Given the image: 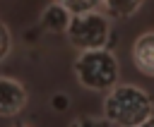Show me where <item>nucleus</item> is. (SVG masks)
<instances>
[{
	"label": "nucleus",
	"instance_id": "1",
	"mask_svg": "<svg viewBox=\"0 0 154 127\" xmlns=\"http://www.w3.org/2000/svg\"><path fill=\"white\" fill-rule=\"evenodd\" d=\"M152 113V96L135 84H116L103 98V120L116 127H137Z\"/></svg>",
	"mask_w": 154,
	"mask_h": 127
},
{
	"label": "nucleus",
	"instance_id": "2",
	"mask_svg": "<svg viewBox=\"0 0 154 127\" xmlns=\"http://www.w3.org/2000/svg\"><path fill=\"white\" fill-rule=\"evenodd\" d=\"M77 81L89 91H111L118 84L120 67L111 50H82L72 65Z\"/></svg>",
	"mask_w": 154,
	"mask_h": 127
},
{
	"label": "nucleus",
	"instance_id": "3",
	"mask_svg": "<svg viewBox=\"0 0 154 127\" xmlns=\"http://www.w3.org/2000/svg\"><path fill=\"white\" fill-rule=\"evenodd\" d=\"M67 41L82 53V50H99L106 48L111 38V22L101 12H84L75 14L67 22Z\"/></svg>",
	"mask_w": 154,
	"mask_h": 127
},
{
	"label": "nucleus",
	"instance_id": "4",
	"mask_svg": "<svg viewBox=\"0 0 154 127\" xmlns=\"http://www.w3.org/2000/svg\"><path fill=\"white\" fill-rule=\"evenodd\" d=\"M29 93L22 81L12 77H0V117H12L24 110Z\"/></svg>",
	"mask_w": 154,
	"mask_h": 127
},
{
	"label": "nucleus",
	"instance_id": "5",
	"mask_svg": "<svg viewBox=\"0 0 154 127\" xmlns=\"http://www.w3.org/2000/svg\"><path fill=\"white\" fill-rule=\"evenodd\" d=\"M132 62L142 74L154 77V31H144L142 36H137L132 46Z\"/></svg>",
	"mask_w": 154,
	"mask_h": 127
},
{
	"label": "nucleus",
	"instance_id": "6",
	"mask_svg": "<svg viewBox=\"0 0 154 127\" xmlns=\"http://www.w3.org/2000/svg\"><path fill=\"white\" fill-rule=\"evenodd\" d=\"M67 22H70V14H67V10L65 7H60L58 2H51L46 10H43V14H41V26L46 29V31H65L67 29Z\"/></svg>",
	"mask_w": 154,
	"mask_h": 127
},
{
	"label": "nucleus",
	"instance_id": "7",
	"mask_svg": "<svg viewBox=\"0 0 154 127\" xmlns=\"http://www.w3.org/2000/svg\"><path fill=\"white\" fill-rule=\"evenodd\" d=\"M101 5L106 7V12L111 17L125 19V17H132L144 5V0H101Z\"/></svg>",
	"mask_w": 154,
	"mask_h": 127
},
{
	"label": "nucleus",
	"instance_id": "8",
	"mask_svg": "<svg viewBox=\"0 0 154 127\" xmlns=\"http://www.w3.org/2000/svg\"><path fill=\"white\" fill-rule=\"evenodd\" d=\"M55 2L65 7L70 17L84 14V12H99V5H101V0H55Z\"/></svg>",
	"mask_w": 154,
	"mask_h": 127
},
{
	"label": "nucleus",
	"instance_id": "9",
	"mask_svg": "<svg viewBox=\"0 0 154 127\" xmlns=\"http://www.w3.org/2000/svg\"><path fill=\"white\" fill-rule=\"evenodd\" d=\"M10 50H12V34H10L7 24L0 19V62L10 55Z\"/></svg>",
	"mask_w": 154,
	"mask_h": 127
},
{
	"label": "nucleus",
	"instance_id": "10",
	"mask_svg": "<svg viewBox=\"0 0 154 127\" xmlns=\"http://www.w3.org/2000/svg\"><path fill=\"white\" fill-rule=\"evenodd\" d=\"M70 127H108V122L96 115H79L77 120L70 122Z\"/></svg>",
	"mask_w": 154,
	"mask_h": 127
},
{
	"label": "nucleus",
	"instance_id": "11",
	"mask_svg": "<svg viewBox=\"0 0 154 127\" xmlns=\"http://www.w3.org/2000/svg\"><path fill=\"white\" fill-rule=\"evenodd\" d=\"M51 105H53V108H58V110H65V108L70 105V98H67L65 93H55V96L51 98Z\"/></svg>",
	"mask_w": 154,
	"mask_h": 127
},
{
	"label": "nucleus",
	"instance_id": "12",
	"mask_svg": "<svg viewBox=\"0 0 154 127\" xmlns=\"http://www.w3.org/2000/svg\"><path fill=\"white\" fill-rule=\"evenodd\" d=\"M137 127H154V113H152V115H149V117H147L142 125H137Z\"/></svg>",
	"mask_w": 154,
	"mask_h": 127
},
{
	"label": "nucleus",
	"instance_id": "13",
	"mask_svg": "<svg viewBox=\"0 0 154 127\" xmlns=\"http://www.w3.org/2000/svg\"><path fill=\"white\" fill-rule=\"evenodd\" d=\"M17 127H26V125H17Z\"/></svg>",
	"mask_w": 154,
	"mask_h": 127
}]
</instances>
